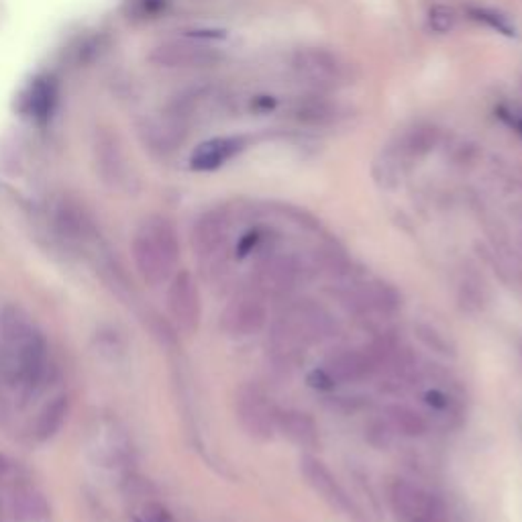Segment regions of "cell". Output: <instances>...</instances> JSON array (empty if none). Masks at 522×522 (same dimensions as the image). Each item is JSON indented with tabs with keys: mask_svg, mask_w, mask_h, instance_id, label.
I'll use <instances>...</instances> for the list:
<instances>
[{
	"mask_svg": "<svg viewBox=\"0 0 522 522\" xmlns=\"http://www.w3.org/2000/svg\"><path fill=\"white\" fill-rule=\"evenodd\" d=\"M276 433H281L290 443L304 451H314L321 447L319 425L311 415L302 410H276Z\"/></svg>",
	"mask_w": 522,
	"mask_h": 522,
	"instance_id": "cell-13",
	"label": "cell"
},
{
	"mask_svg": "<svg viewBox=\"0 0 522 522\" xmlns=\"http://www.w3.org/2000/svg\"><path fill=\"white\" fill-rule=\"evenodd\" d=\"M168 311L172 314V319L178 324L179 331L188 333V335L199 331L202 314L200 292L199 286H196L194 276L188 270L178 271L172 281H169Z\"/></svg>",
	"mask_w": 522,
	"mask_h": 522,
	"instance_id": "cell-8",
	"label": "cell"
},
{
	"mask_svg": "<svg viewBox=\"0 0 522 522\" xmlns=\"http://www.w3.org/2000/svg\"><path fill=\"white\" fill-rule=\"evenodd\" d=\"M386 421L392 426V431L404 436H423L429 431V423L425 421L423 415L402 404L386 406Z\"/></svg>",
	"mask_w": 522,
	"mask_h": 522,
	"instance_id": "cell-18",
	"label": "cell"
},
{
	"mask_svg": "<svg viewBox=\"0 0 522 522\" xmlns=\"http://www.w3.org/2000/svg\"><path fill=\"white\" fill-rule=\"evenodd\" d=\"M322 367L337 384H353L370 378L378 367V357L372 351L341 349L339 353H333Z\"/></svg>",
	"mask_w": 522,
	"mask_h": 522,
	"instance_id": "cell-11",
	"label": "cell"
},
{
	"mask_svg": "<svg viewBox=\"0 0 522 522\" xmlns=\"http://www.w3.org/2000/svg\"><path fill=\"white\" fill-rule=\"evenodd\" d=\"M415 333L426 347L436 351V353H441L445 357H455V345H453L441 331L431 327V324H416Z\"/></svg>",
	"mask_w": 522,
	"mask_h": 522,
	"instance_id": "cell-21",
	"label": "cell"
},
{
	"mask_svg": "<svg viewBox=\"0 0 522 522\" xmlns=\"http://www.w3.org/2000/svg\"><path fill=\"white\" fill-rule=\"evenodd\" d=\"M57 97L59 90L54 76L41 74L36 80H31L29 88L25 90L21 98V110L25 115H29L41 129H46L56 113Z\"/></svg>",
	"mask_w": 522,
	"mask_h": 522,
	"instance_id": "cell-10",
	"label": "cell"
},
{
	"mask_svg": "<svg viewBox=\"0 0 522 522\" xmlns=\"http://www.w3.org/2000/svg\"><path fill=\"white\" fill-rule=\"evenodd\" d=\"M392 426L388 423H378V425H372L370 429H367V439L374 445V447L378 449H388L392 445Z\"/></svg>",
	"mask_w": 522,
	"mask_h": 522,
	"instance_id": "cell-25",
	"label": "cell"
},
{
	"mask_svg": "<svg viewBox=\"0 0 522 522\" xmlns=\"http://www.w3.org/2000/svg\"><path fill=\"white\" fill-rule=\"evenodd\" d=\"M301 474L304 476L306 484L321 496V498L335 508L341 515L347 517L351 522H365L362 508L351 500V496L345 492L339 479L333 476L331 469L322 464L321 459L314 455H302L301 457Z\"/></svg>",
	"mask_w": 522,
	"mask_h": 522,
	"instance_id": "cell-6",
	"label": "cell"
},
{
	"mask_svg": "<svg viewBox=\"0 0 522 522\" xmlns=\"http://www.w3.org/2000/svg\"><path fill=\"white\" fill-rule=\"evenodd\" d=\"M235 415L241 429L255 441H271L276 435V408L255 384H243L237 390Z\"/></svg>",
	"mask_w": 522,
	"mask_h": 522,
	"instance_id": "cell-5",
	"label": "cell"
},
{
	"mask_svg": "<svg viewBox=\"0 0 522 522\" xmlns=\"http://www.w3.org/2000/svg\"><path fill=\"white\" fill-rule=\"evenodd\" d=\"M11 472H13V461L0 453V482L11 476Z\"/></svg>",
	"mask_w": 522,
	"mask_h": 522,
	"instance_id": "cell-32",
	"label": "cell"
},
{
	"mask_svg": "<svg viewBox=\"0 0 522 522\" xmlns=\"http://www.w3.org/2000/svg\"><path fill=\"white\" fill-rule=\"evenodd\" d=\"M469 16H472V19L477 21V23H484L486 27H490L494 31L502 33V36H507V37H515L517 36L515 23H512L504 13L494 11V8L469 6Z\"/></svg>",
	"mask_w": 522,
	"mask_h": 522,
	"instance_id": "cell-20",
	"label": "cell"
},
{
	"mask_svg": "<svg viewBox=\"0 0 522 522\" xmlns=\"http://www.w3.org/2000/svg\"><path fill=\"white\" fill-rule=\"evenodd\" d=\"M425 402L431 408H436V410L449 408V396H447V394H443L441 390H429V392H426L425 394Z\"/></svg>",
	"mask_w": 522,
	"mask_h": 522,
	"instance_id": "cell-28",
	"label": "cell"
},
{
	"mask_svg": "<svg viewBox=\"0 0 522 522\" xmlns=\"http://www.w3.org/2000/svg\"><path fill=\"white\" fill-rule=\"evenodd\" d=\"M306 384L311 386L312 390H319V392H333L335 390L339 384L333 380V375L324 370V367H316L311 374L306 375Z\"/></svg>",
	"mask_w": 522,
	"mask_h": 522,
	"instance_id": "cell-24",
	"label": "cell"
},
{
	"mask_svg": "<svg viewBox=\"0 0 522 522\" xmlns=\"http://www.w3.org/2000/svg\"><path fill=\"white\" fill-rule=\"evenodd\" d=\"M188 36H192V37H207V39H225L227 37V33L225 31H190Z\"/></svg>",
	"mask_w": 522,
	"mask_h": 522,
	"instance_id": "cell-31",
	"label": "cell"
},
{
	"mask_svg": "<svg viewBox=\"0 0 522 522\" xmlns=\"http://www.w3.org/2000/svg\"><path fill=\"white\" fill-rule=\"evenodd\" d=\"M261 241V233L258 229H253V230H247V233L239 239V243H237V258L239 260H243L250 255L255 247H258V243Z\"/></svg>",
	"mask_w": 522,
	"mask_h": 522,
	"instance_id": "cell-27",
	"label": "cell"
},
{
	"mask_svg": "<svg viewBox=\"0 0 522 522\" xmlns=\"http://www.w3.org/2000/svg\"><path fill=\"white\" fill-rule=\"evenodd\" d=\"M518 351H520V359H522V341H520V345H518Z\"/></svg>",
	"mask_w": 522,
	"mask_h": 522,
	"instance_id": "cell-34",
	"label": "cell"
},
{
	"mask_svg": "<svg viewBox=\"0 0 522 522\" xmlns=\"http://www.w3.org/2000/svg\"><path fill=\"white\" fill-rule=\"evenodd\" d=\"M301 280V265L290 255H268L253 270V284L258 294L286 296Z\"/></svg>",
	"mask_w": 522,
	"mask_h": 522,
	"instance_id": "cell-9",
	"label": "cell"
},
{
	"mask_svg": "<svg viewBox=\"0 0 522 522\" xmlns=\"http://www.w3.org/2000/svg\"><path fill=\"white\" fill-rule=\"evenodd\" d=\"M133 260L149 286H159L174 276L179 243L172 222L164 217L145 219L133 237Z\"/></svg>",
	"mask_w": 522,
	"mask_h": 522,
	"instance_id": "cell-2",
	"label": "cell"
},
{
	"mask_svg": "<svg viewBox=\"0 0 522 522\" xmlns=\"http://www.w3.org/2000/svg\"><path fill=\"white\" fill-rule=\"evenodd\" d=\"M498 117L502 118L504 123L510 125L512 129L518 131L522 135V115L520 113H515V110H510L507 107H500L498 108Z\"/></svg>",
	"mask_w": 522,
	"mask_h": 522,
	"instance_id": "cell-29",
	"label": "cell"
},
{
	"mask_svg": "<svg viewBox=\"0 0 522 522\" xmlns=\"http://www.w3.org/2000/svg\"><path fill=\"white\" fill-rule=\"evenodd\" d=\"M169 0H133L135 15L143 19H156L161 13H166Z\"/></svg>",
	"mask_w": 522,
	"mask_h": 522,
	"instance_id": "cell-23",
	"label": "cell"
},
{
	"mask_svg": "<svg viewBox=\"0 0 522 522\" xmlns=\"http://www.w3.org/2000/svg\"><path fill=\"white\" fill-rule=\"evenodd\" d=\"M229 220L222 212H207L200 217L192 230V247L199 258H212L227 243Z\"/></svg>",
	"mask_w": 522,
	"mask_h": 522,
	"instance_id": "cell-15",
	"label": "cell"
},
{
	"mask_svg": "<svg viewBox=\"0 0 522 522\" xmlns=\"http://www.w3.org/2000/svg\"><path fill=\"white\" fill-rule=\"evenodd\" d=\"M243 148V137H215V139L200 143L199 148L192 151L190 168L194 172H215V169L222 168L227 161L239 156Z\"/></svg>",
	"mask_w": 522,
	"mask_h": 522,
	"instance_id": "cell-14",
	"label": "cell"
},
{
	"mask_svg": "<svg viewBox=\"0 0 522 522\" xmlns=\"http://www.w3.org/2000/svg\"><path fill=\"white\" fill-rule=\"evenodd\" d=\"M390 508L398 522H449L443 502L406 479L390 486Z\"/></svg>",
	"mask_w": 522,
	"mask_h": 522,
	"instance_id": "cell-4",
	"label": "cell"
},
{
	"mask_svg": "<svg viewBox=\"0 0 522 522\" xmlns=\"http://www.w3.org/2000/svg\"><path fill=\"white\" fill-rule=\"evenodd\" d=\"M13 512L21 522H44L49 517V507L44 494L36 487L23 486L13 492Z\"/></svg>",
	"mask_w": 522,
	"mask_h": 522,
	"instance_id": "cell-17",
	"label": "cell"
},
{
	"mask_svg": "<svg viewBox=\"0 0 522 522\" xmlns=\"http://www.w3.org/2000/svg\"><path fill=\"white\" fill-rule=\"evenodd\" d=\"M253 108L260 110V113H268V110L276 108V98L271 97H258L253 100Z\"/></svg>",
	"mask_w": 522,
	"mask_h": 522,
	"instance_id": "cell-30",
	"label": "cell"
},
{
	"mask_svg": "<svg viewBox=\"0 0 522 522\" xmlns=\"http://www.w3.org/2000/svg\"><path fill=\"white\" fill-rule=\"evenodd\" d=\"M333 324L331 314L312 301H298L286 311V314L273 327L271 339L280 351L292 355L294 351L331 337Z\"/></svg>",
	"mask_w": 522,
	"mask_h": 522,
	"instance_id": "cell-3",
	"label": "cell"
},
{
	"mask_svg": "<svg viewBox=\"0 0 522 522\" xmlns=\"http://www.w3.org/2000/svg\"><path fill=\"white\" fill-rule=\"evenodd\" d=\"M67 415V398L57 396L44 406V410L37 415L36 421V436L39 441H49L51 436H56L57 431L62 429Z\"/></svg>",
	"mask_w": 522,
	"mask_h": 522,
	"instance_id": "cell-19",
	"label": "cell"
},
{
	"mask_svg": "<svg viewBox=\"0 0 522 522\" xmlns=\"http://www.w3.org/2000/svg\"><path fill=\"white\" fill-rule=\"evenodd\" d=\"M90 453L98 464L107 467L121 466L129 457L131 445L127 441L125 433L118 429V425L113 421L97 423V431L90 435Z\"/></svg>",
	"mask_w": 522,
	"mask_h": 522,
	"instance_id": "cell-12",
	"label": "cell"
},
{
	"mask_svg": "<svg viewBox=\"0 0 522 522\" xmlns=\"http://www.w3.org/2000/svg\"><path fill=\"white\" fill-rule=\"evenodd\" d=\"M455 23H457V15L453 8L445 6V5H436L431 8L429 25L435 33H441V36H445V33H451L453 29H455Z\"/></svg>",
	"mask_w": 522,
	"mask_h": 522,
	"instance_id": "cell-22",
	"label": "cell"
},
{
	"mask_svg": "<svg viewBox=\"0 0 522 522\" xmlns=\"http://www.w3.org/2000/svg\"><path fill=\"white\" fill-rule=\"evenodd\" d=\"M0 522H5V512H3V507H0Z\"/></svg>",
	"mask_w": 522,
	"mask_h": 522,
	"instance_id": "cell-33",
	"label": "cell"
},
{
	"mask_svg": "<svg viewBox=\"0 0 522 522\" xmlns=\"http://www.w3.org/2000/svg\"><path fill=\"white\" fill-rule=\"evenodd\" d=\"M47 343L31 316L19 306L0 312V378L8 386L33 390L44 380Z\"/></svg>",
	"mask_w": 522,
	"mask_h": 522,
	"instance_id": "cell-1",
	"label": "cell"
},
{
	"mask_svg": "<svg viewBox=\"0 0 522 522\" xmlns=\"http://www.w3.org/2000/svg\"><path fill=\"white\" fill-rule=\"evenodd\" d=\"M137 522H176V520L169 515V510L166 507H161L159 502H149L145 504L143 515Z\"/></svg>",
	"mask_w": 522,
	"mask_h": 522,
	"instance_id": "cell-26",
	"label": "cell"
},
{
	"mask_svg": "<svg viewBox=\"0 0 522 522\" xmlns=\"http://www.w3.org/2000/svg\"><path fill=\"white\" fill-rule=\"evenodd\" d=\"M268 324V306L261 294H239L220 314V329L233 339L258 335Z\"/></svg>",
	"mask_w": 522,
	"mask_h": 522,
	"instance_id": "cell-7",
	"label": "cell"
},
{
	"mask_svg": "<svg viewBox=\"0 0 522 522\" xmlns=\"http://www.w3.org/2000/svg\"><path fill=\"white\" fill-rule=\"evenodd\" d=\"M296 70L301 72L302 78L319 84V87H333L341 78V66L337 59L324 54V51H304L298 56Z\"/></svg>",
	"mask_w": 522,
	"mask_h": 522,
	"instance_id": "cell-16",
	"label": "cell"
}]
</instances>
